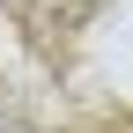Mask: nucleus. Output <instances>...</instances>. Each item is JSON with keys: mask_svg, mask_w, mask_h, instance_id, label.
Segmentation results:
<instances>
[]
</instances>
